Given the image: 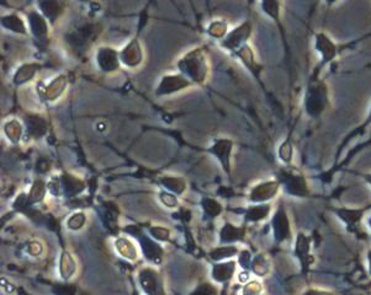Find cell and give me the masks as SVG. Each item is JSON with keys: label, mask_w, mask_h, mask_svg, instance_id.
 Listing matches in <instances>:
<instances>
[{"label": "cell", "mask_w": 371, "mask_h": 295, "mask_svg": "<svg viewBox=\"0 0 371 295\" xmlns=\"http://www.w3.org/2000/svg\"><path fill=\"white\" fill-rule=\"evenodd\" d=\"M142 244H143L142 249H143L144 254H146L147 259L152 260L154 262H159V259L162 256L161 247L157 244H154L153 241H151L149 239H147V237H143V242Z\"/></svg>", "instance_id": "obj_19"}, {"label": "cell", "mask_w": 371, "mask_h": 295, "mask_svg": "<svg viewBox=\"0 0 371 295\" xmlns=\"http://www.w3.org/2000/svg\"><path fill=\"white\" fill-rule=\"evenodd\" d=\"M237 54L240 56V58L242 59L243 63L248 66L249 70H250L251 73L258 78V74H259V71L261 70V66H259V64L255 62V59H254V54H253V51L250 49V47H249L248 44H246V46H243L242 48L238 49Z\"/></svg>", "instance_id": "obj_16"}, {"label": "cell", "mask_w": 371, "mask_h": 295, "mask_svg": "<svg viewBox=\"0 0 371 295\" xmlns=\"http://www.w3.org/2000/svg\"><path fill=\"white\" fill-rule=\"evenodd\" d=\"M116 249L120 252L121 256L126 257L128 260H134L137 257V250L129 240L119 239L116 241Z\"/></svg>", "instance_id": "obj_20"}, {"label": "cell", "mask_w": 371, "mask_h": 295, "mask_svg": "<svg viewBox=\"0 0 371 295\" xmlns=\"http://www.w3.org/2000/svg\"><path fill=\"white\" fill-rule=\"evenodd\" d=\"M31 26L32 29H34V33L35 34H43L44 32H46V22L43 21V20L41 19V17L39 16V15L34 14L31 16Z\"/></svg>", "instance_id": "obj_26"}, {"label": "cell", "mask_w": 371, "mask_h": 295, "mask_svg": "<svg viewBox=\"0 0 371 295\" xmlns=\"http://www.w3.org/2000/svg\"><path fill=\"white\" fill-rule=\"evenodd\" d=\"M278 181L289 196L296 198L310 197V186L303 173L296 170H283L279 175Z\"/></svg>", "instance_id": "obj_2"}, {"label": "cell", "mask_w": 371, "mask_h": 295, "mask_svg": "<svg viewBox=\"0 0 371 295\" xmlns=\"http://www.w3.org/2000/svg\"><path fill=\"white\" fill-rule=\"evenodd\" d=\"M216 291L212 286L210 284H203V286H199L198 288L195 289L191 295H215Z\"/></svg>", "instance_id": "obj_29"}, {"label": "cell", "mask_w": 371, "mask_h": 295, "mask_svg": "<svg viewBox=\"0 0 371 295\" xmlns=\"http://www.w3.org/2000/svg\"><path fill=\"white\" fill-rule=\"evenodd\" d=\"M162 200H163L168 207H174V205L176 204V200L174 199L173 197H170V196H166V195L162 196Z\"/></svg>", "instance_id": "obj_33"}, {"label": "cell", "mask_w": 371, "mask_h": 295, "mask_svg": "<svg viewBox=\"0 0 371 295\" xmlns=\"http://www.w3.org/2000/svg\"><path fill=\"white\" fill-rule=\"evenodd\" d=\"M279 158L286 165H290L292 163L293 158V145L290 139H286L279 148Z\"/></svg>", "instance_id": "obj_23"}, {"label": "cell", "mask_w": 371, "mask_h": 295, "mask_svg": "<svg viewBox=\"0 0 371 295\" xmlns=\"http://www.w3.org/2000/svg\"><path fill=\"white\" fill-rule=\"evenodd\" d=\"M271 227H273L274 237L278 242L285 241L291 236L290 219H289V215L284 205H280L276 209L273 217V222H271Z\"/></svg>", "instance_id": "obj_5"}, {"label": "cell", "mask_w": 371, "mask_h": 295, "mask_svg": "<svg viewBox=\"0 0 371 295\" xmlns=\"http://www.w3.org/2000/svg\"><path fill=\"white\" fill-rule=\"evenodd\" d=\"M186 85H188V83H185V81H184L181 78H178V76L171 78L170 76V78L164 79L159 89H162L163 93H169V91L178 90V89L183 88V86H186Z\"/></svg>", "instance_id": "obj_24"}, {"label": "cell", "mask_w": 371, "mask_h": 295, "mask_svg": "<svg viewBox=\"0 0 371 295\" xmlns=\"http://www.w3.org/2000/svg\"><path fill=\"white\" fill-rule=\"evenodd\" d=\"M271 212V205L263 203V204L249 207L246 212V220L249 223H256L266 219Z\"/></svg>", "instance_id": "obj_14"}, {"label": "cell", "mask_w": 371, "mask_h": 295, "mask_svg": "<svg viewBox=\"0 0 371 295\" xmlns=\"http://www.w3.org/2000/svg\"><path fill=\"white\" fill-rule=\"evenodd\" d=\"M76 273V262L68 252H63L61 260V274L64 279H69Z\"/></svg>", "instance_id": "obj_18"}, {"label": "cell", "mask_w": 371, "mask_h": 295, "mask_svg": "<svg viewBox=\"0 0 371 295\" xmlns=\"http://www.w3.org/2000/svg\"><path fill=\"white\" fill-rule=\"evenodd\" d=\"M295 256L300 261L303 272L307 271L315 262V257L311 254V237L303 232H300L296 237Z\"/></svg>", "instance_id": "obj_7"}, {"label": "cell", "mask_w": 371, "mask_h": 295, "mask_svg": "<svg viewBox=\"0 0 371 295\" xmlns=\"http://www.w3.org/2000/svg\"><path fill=\"white\" fill-rule=\"evenodd\" d=\"M245 237V229L237 228L232 224H226L221 230V241L225 244L241 241Z\"/></svg>", "instance_id": "obj_15"}, {"label": "cell", "mask_w": 371, "mask_h": 295, "mask_svg": "<svg viewBox=\"0 0 371 295\" xmlns=\"http://www.w3.org/2000/svg\"><path fill=\"white\" fill-rule=\"evenodd\" d=\"M362 177L364 178L365 182L371 187V172L370 173H362Z\"/></svg>", "instance_id": "obj_34"}, {"label": "cell", "mask_w": 371, "mask_h": 295, "mask_svg": "<svg viewBox=\"0 0 371 295\" xmlns=\"http://www.w3.org/2000/svg\"><path fill=\"white\" fill-rule=\"evenodd\" d=\"M263 291V287L259 282L251 281L248 282L243 288V295H259Z\"/></svg>", "instance_id": "obj_27"}, {"label": "cell", "mask_w": 371, "mask_h": 295, "mask_svg": "<svg viewBox=\"0 0 371 295\" xmlns=\"http://www.w3.org/2000/svg\"><path fill=\"white\" fill-rule=\"evenodd\" d=\"M84 223H85V215L82 214V213H78V214L73 215V217L68 220L67 225H68L69 229L78 230L83 227Z\"/></svg>", "instance_id": "obj_28"}, {"label": "cell", "mask_w": 371, "mask_h": 295, "mask_svg": "<svg viewBox=\"0 0 371 295\" xmlns=\"http://www.w3.org/2000/svg\"><path fill=\"white\" fill-rule=\"evenodd\" d=\"M204 209L206 210L208 215L211 217H217L221 212H222V207L218 202H216L215 199H210V198H206L204 199Z\"/></svg>", "instance_id": "obj_25"}, {"label": "cell", "mask_w": 371, "mask_h": 295, "mask_svg": "<svg viewBox=\"0 0 371 295\" xmlns=\"http://www.w3.org/2000/svg\"><path fill=\"white\" fill-rule=\"evenodd\" d=\"M236 271V262L228 261L215 264L212 268V278L218 283H226L233 277Z\"/></svg>", "instance_id": "obj_12"}, {"label": "cell", "mask_w": 371, "mask_h": 295, "mask_svg": "<svg viewBox=\"0 0 371 295\" xmlns=\"http://www.w3.org/2000/svg\"><path fill=\"white\" fill-rule=\"evenodd\" d=\"M369 209H371V204L362 208H337V209H334V213L347 225L348 231L353 232Z\"/></svg>", "instance_id": "obj_8"}, {"label": "cell", "mask_w": 371, "mask_h": 295, "mask_svg": "<svg viewBox=\"0 0 371 295\" xmlns=\"http://www.w3.org/2000/svg\"><path fill=\"white\" fill-rule=\"evenodd\" d=\"M184 66H185V68H188V69L194 68L193 71L190 73V75L193 76L195 80L203 81L204 79H205L206 71H207V66H206V64H205V59H204L203 56H200L199 52H196V53L193 54V58H190V59L186 58L185 61H184Z\"/></svg>", "instance_id": "obj_11"}, {"label": "cell", "mask_w": 371, "mask_h": 295, "mask_svg": "<svg viewBox=\"0 0 371 295\" xmlns=\"http://www.w3.org/2000/svg\"><path fill=\"white\" fill-rule=\"evenodd\" d=\"M315 48L321 57V63L313 71V78H318V74L326 66L332 63L337 58L339 49L332 38L325 32H317L315 34Z\"/></svg>", "instance_id": "obj_3"}, {"label": "cell", "mask_w": 371, "mask_h": 295, "mask_svg": "<svg viewBox=\"0 0 371 295\" xmlns=\"http://www.w3.org/2000/svg\"><path fill=\"white\" fill-rule=\"evenodd\" d=\"M238 252V249L236 246H221L211 251V259L215 261H222L225 259L236 256Z\"/></svg>", "instance_id": "obj_22"}, {"label": "cell", "mask_w": 371, "mask_h": 295, "mask_svg": "<svg viewBox=\"0 0 371 295\" xmlns=\"http://www.w3.org/2000/svg\"><path fill=\"white\" fill-rule=\"evenodd\" d=\"M152 234L154 237L161 240H166L169 237V231L163 228H154V229H152Z\"/></svg>", "instance_id": "obj_31"}, {"label": "cell", "mask_w": 371, "mask_h": 295, "mask_svg": "<svg viewBox=\"0 0 371 295\" xmlns=\"http://www.w3.org/2000/svg\"><path fill=\"white\" fill-rule=\"evenodd\" d=\"M279 188H280V183H279L278 180H270L261 182L251 188L249 199L253 203L263 204V203L275 198V196L279 192Z\"/></svg>", "instance_id": "obj_4"}, {"label": "cell", "mask_w": 371, "mask_h": 295, "mask_svg": "<svg viewBox=\"0 0 371 295\" xmlns=\"http://www.w3.org/2000/svg\"><path fill=\"white\" fill-rule=\"evenodd\" d=\"M99 63H100L101 68L105 70H113V69L118 68V59H116L115 53L109 49H104L99 54Z\"/></svg>", "instance_id": "obj_21"}, {"label": "cell", "mask_w": 371, "mask_h": 295, "mask_svg": "<svg viewBox=\"0 0 371 295\" xmlns=\"http://www.w3.org/2000/svg\"><path fill=\"white\" fill-rule=\"evenodd\" d=\"M370 126H371V107H370L369 113H368L367 118H365V120H364V122H363L362 125L358 126V127L355 128V130H353L352 132H350L349 134H348L347 137H345L344 139H343L342 144L339 145V148H338V150H337V158H335V163H337L338 159H339V154L342 153L343 150H344V148L347 147L348 144H349V142H352V140L354 139V138H357V137H359V135L364 134V133L367 132L368 128H369Z\"/></svg>", "instance_id": "obj_13"}, {"label": "cell", "mask_w": 371, "mask_h": 295, "mask_svg": "<svg viewBox=\"0 0 371 295\" xmlns=\"http://www.w3.org/2000/svg\"><path fill=\"white\" fill-rule=\"evenodd\" d=\"M368 224H369V228H370V230H371V217L369 218V220H368Z\"/></svg>", "instance_id": "obj_36"}, {"label": "cell", "mask_w": 371, "mask_h": 295, "mask_svg": "<svg viewBox=\"0 0 371 295\" xmlns=\"http://www.w3.org/2000/svg\"><path fill=\"white\" fill-rule=\"evenodd\" d=\"M250 269L258 277H264L270 271V262L264 255H258L250 262Z\"/></svg>", "instance_id": "obj_17"}, {"label": "cell", "mask_w": 371, "mask_h": 295, "mask_svg": "<svg viewBox=\"0 0 371 295\" xmlns=\"http://www.w3.org/2000/svg\"><path fill=\"white\" fill-rule=\"evenodd\" d=\"M368 262H369V272L371 274V251H369V254H368Z\"/></svg>", "instance_id": "obj_35"}, {"label": "cell", "mask_w": 371, "mask_h": 295, "mask_svg": "<svg viewBox=\"0 0 371 295\" xmlns=\"http://www.w3.org/2000/svg\"><path fill=\"white\" fill-rule=\"evenodd\" d=\"M139 283L147 295H165L163 282H162L159 274L153 269H142L139 273Z\"/></svg>", "instance_id": "obj_6"}, {"label": "cell", "mask_w": 371, "mask_h": 295, "mask_svg": "<svg viewBox=\"0 0 371 295\" xmlns=\"http://www.w3.org/2000/svg\"><path fill=\"white\" fill-rule=\"evenodd\" d=\"M227 26L223 22H215V24L211 26V34H213L215 37H222L225 34Z\"/></svg>", "instance_id": "obj_30"}, {"label": "cell", "mask_w": 371, "mask_h": 295, "mask_svg": "<svg viewBox=\"0 0 371 295\" xmlns=\"http://www.w3.org/2000/svg\"><path fill=\"white\" fill-rule=\"evenodd\" d=\"M328 103H330V95L327 85L318 78L312 76L306 88L303 98V107L306 113L310 117H318L325 112Z\"/></svg>", "instance_id": "obj_1"}, {"label": "cell", "mask_w": 371, "mask_h": 295, "mask_svg": "<svg viewBox=\"0 0 371 295\" xmlns=\"http://www.w3.org/2000/svg\"><path fill=\"white\" fill-rule=\"evenodd\" d=\"M302 295H334V293L328 291H323V289H308Z\"/></svg>", "instance_id": "obj_32"}, {"label": "cell", "mask_w": 371, "mask_h": 295, "mask_svg": "<svg viewBox=\"0 0 371 295\" xmlns=\"http://www.w3.org/2000/svg\"><path fill=\"white\" fill-rule=\"evenodd\" d=\"M250 33L251 25L249 24V22H245V24L236 27L231 33H228V36L226 37L225 41H223V47H226V48L230 49V51L237 52L238 49H241L243 46L247 44L246 42H247Z\"/></svg>", "instance_id": "obj_9"}, {"label": "cell", "mask_w": 371, "mask_h": 295, "mask_svg": "<svg viewBox=\"0 0 371 295\" xmlns=\"http://www.w3.org/2000/svg\"><path fill=\"white\" fill-rule=\"evenodd\" d=\"M233 143L230 139H220L216 140L215 144L212 145V151L216 156L218 158V160L222 164L223 168L230 173L231 171V153H232Z\"/></svg>", "instance_id": "obj_10"}]
</instances>
